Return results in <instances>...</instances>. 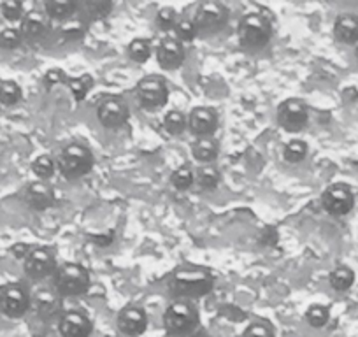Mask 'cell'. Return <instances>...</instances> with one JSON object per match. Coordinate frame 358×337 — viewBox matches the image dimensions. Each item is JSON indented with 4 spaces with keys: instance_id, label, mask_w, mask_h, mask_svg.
I'll use <instances>...</instances> for the list:
<instances>
[{
    "instance_id": "6da1fadb",
    "label": "cell",
    "mask_w": 358,
    "mask_h": 337,
    "mask_svg": "<svg viewBox=\"0 0 358 337\" xmlns=\"http://www.w3.org/2000/svg\"><path fill=\"white\" fill-rule=\"evenodd\" d=\"M215 287V278L202 267L178 269L169 281V292L176 301H194L208 295Z\"/></svg>"
},
{
    "instance_id": "7a4b0ae2",
    "label": "cell",
    "mask_w": 358,
    "mask_h": 337,
    "mask_svg": "<svg viewBox=\"0 0 358 337\" xmlns=\"http://www.w3.org/2000/svg\"><path fill=\"white\" fill-rule=\"evenodd\" d=\"M199 323V311L190 301H174L164 313V329L171 337L192 336Z\"/></svg>"
},
{
    "instance_id": "3957f363",
    "label": "cell",
    "mask_w": 358,
    "mask_h": 337,
    "mask_svg": "<svg viewBox=\"0 0 358 337\" xmlns=\"http://www.w3.org/2000/svg\"><path fill=\"white\" fill-rule=\"evenodd\" d=\"M237 37L246 50H262L273 39V25L262 13H250L241 18Z\"/></svg>"
},
{
    "instance_id": "277c9868",
    "label": "cell",
    "mask_w": 358,
    "mask_h": 337,
    "mask_svg": "<svg viewBox=\"0 0 358 337\" xmlns=\"http://www.w3.org/2000/svg\"><path fill=\"white\" fill-rule=\"evenodd\" d=\"M57 168L67 180H79L94 168V155L85 144L71 143L58 155Z\"/></svg>"
},
{
    "instance_id": "5b68a950",
    "label": "cell",
    "mask_w": 358,
    "mask_h": 337,
    "mask_svg": "<svg viewBox=\"0 0 358 337\" xmlns=\"http://www.w3.org/2000/svg\"><path fill=\"white\" fill-rule=\"evenodd\" d=\"M55 288L60 297H79L90 288V274L81 264L67 262L55 274Z\"/></svg>"
},
{
    "instance_id": "8992f818",
    "label": "cell",
    "mask_w": 358,
    "mask_h": 337,
    "mask_svg": "<svg viewBox=\"0 0 358 337\" xmlns=\"http://www.w3.org/2000/svg\"><path fill=\"white\" fill-rule=\"evenodd\" d=\"M230 20V11L225 4L222 2H202L197 8L194 16V23L197 27V32L201 36H215V34L222 32L227 27Z\"/></svg>"
},
{
    "instance_id": "52a82bcc",
    "label": "cell",
    "mask_w": 358,
    "mask_h": 337,
    "mask_svg": "<svg viewBox=\"0 0 358 337\" xmlns=\"http://www.w3.org/2000/svg\"><path fill=\"white\" fill-rule=\"evenodd\" d=\"M136 95L139 104L148 111L164 108L169 101L167 81L160 76H146L137 83Z\"/></svg>"
},
{
    "instance_id": "ba28073f",
    "label": "cell",
    "mask_w": 358,
    "mask_h": 337,
    "mask_svg": "<svg viewBox=\"0 0 358 337\" xmlns=\"http://www.w3.org/2000/svg\"><path fill=\"white\" fill-rule=\"evenodd\" d=\"M32 297L20 283H8L0 288V313L8 318H22L29 313Z\"/></svg>"
},
{
    "instance_id": "9c48e42d",
    "label": "cell",
    "mask_w": 358,
    "mask_h": 337,
    "mask_svg": "<svg viewBox=\"0 0 358 337\" xmlns=\"http://www.w3.org/2000/svg\"><path fill=\"white\" fill-rule=\"evenodd\" d=\"M308 122L309 109L306 106V102H302L301 99H287L278 108V123L287 132H301V130H304L308 127Z\"/></svg>"
},
{
    "instance_id": "30bf717a",
    "label": "cell",
    "mask_w": 358,
    "mask_h": 337,
    "mask_svg": "<svg viewBox=\"0 0 358 337\" xmlns=\"http://www.w3.org/2000/svg\"><path fill=\"white\" fill-rule=\"evenodd\" d=\"M322 204L329 215L346 216L355 208V194L348 185L336 183L323 192Z\"/></svg>"
},
{
    "instance_id": "8fae6325",
    "label": "cell",
    "mask_w": 358,
    "mask_h": 337,
    "mask_svg": "<svg viewBox=\"0 0 358 337\" xmlns=\"http://www.w3.org/2000/svg\"><path fill=\"white\" fill-rule=\"evenodd\" d=\"M129 106L123 99L111 95V97L102 99L97 108V118L106 129H120L129 122Z\"/></svg>"
},
{
    "instance_id": "7c38bea8",
    "label": "cell",
    "mask_w": 358,
    "mask_h": 337,
    "mask_svg": "<svg viewBox=\"0 0 358 337\" xmlns=\"http://www.w3.org/2000/svg\"><path fill=\"white\" fill-rule=\"evenodd\" d=\"M25 274L32 280H44L57 271V259L50 248H36L25 259Z\"/></svg>"
},
{
    "instance_id": "4fadbf2b",
    "label": "cell",
    "mask_w": 358,
    "mask_h": 337,
    "mask_svg": "<svg viewBox=\"0 0 358 337\" xmlns=\"http://www.w3.org/2000/svg\"><path fill=\"white\" fill-rule=\"evenodd\" d=\"M218 129V113L213 108L199 106L194 108L188 115V130L194 134L197 139L202 137H213V134Z\"/></svg>"
},
{
    "instance_id": "5bb4252c",
    "label": "cell",
    "mask_w": 358,
    "mask_h": 337,
    "mask_svg": "<svg viewBox=\"0 0 358 337\" xmlns=\"http://www.w3.org/2000/svg\"><path fill=\"white\" fill-rule=\"evenodd\" d=\"M187 58V51L181 41L174 39V37H165L160 41L157 48V60L158 65L165 71H174L185 64Z\"/></svg>"
},
{
    "instance_id": "9a60e30c",
    "label": "cell",
    "mask_w": 358,
    "mask_h": 337,
    "mask_svg": "<svg viewBox=\"0 0 358 337\" xmlns=\"http://www.w3.org/2000/svg\"><path fill=\"white\" fill-rule=\"evenodd\" d=\"M58 332L62 337H90L94 332V323L85 313L67 311L58 320Z\"/></svg>"
},
{
    "instance_id": "2e32d148",
    "label": "cell",
    "mask_w": 358,
    "mask_h": 337,
    "mask_svg": "<svg viewBox=\"0 0 358 337\" xmlns=\"http://www.w3.org/2000/svg\"><path fill=\"white\" fill-rule=\"evenodd\" d=\"M116 323H118V329L122 334L129 337H139L148 329V315L143 308L129 306L118 313Z\"/></svg>"
},
{
    "instance_id": "e0dca14e",
    "label": "cell",
    "mask_w": 358,
    "mask_h": 337,
    "mask_svg": "<svg viewBox=\"0 0 358 337\" xmlns=\"http://www.w3.org/2000/svg\"><path fill=\"white\" fill-rule=\"evenodd\" d=\"M32 304L36 306L37 315L43 320H51L60 315L62 311V297L57 292H51L48 288L37 290L32 299Z\"/></svg>"
},
{
    "instance_id": "ac0fdd59",
    "label": "cell",
    "mask_w": 358,
    "mask_h": 337,
    "mask_svg": "<svg viewBox=\"0 0 358 337\" xmlns=\"http://www.w3.org/2000/svg\"><path fill=\"white\" fill-rule=\"evenodd\" d=\"M25 201L34 211H44V209L53 206L55 192L48 183L37 181V183H32L29 188H27Z\"/></svg>"
},
{
    "instance_id": "d6986e66",
    "label": "cell",
    "mask_w": 358,
    "mask_h": 337,
    "mask_svg": "<svg viewBox=\"0 0 358 337\" xmlns=\"http://www.w3.org/2000/svg\"><path fill=\"white\" fill-rule=\"evenodd\" d=\"M334 36L343 44H358V16L341 15L334 23Z\"/></svg>"
},
{
    "instance_id": "ffe728a7",
    "label": "cell",
    "mask_w": 358,
    "mask_h": 337,
    "mask_svg": "<svg viewBox=\"0 0 358 337\" xmlns=\"http://www.w3.org/2000/svg\"><path fill=\"white\" fill-rule=\"evenodd\" d=\"M48 30V23L44 15L37 11H30L23 16L22 27H20V32H22V37L30 41H36L39 37H43Z\"/></svg>"
},
{
    "instance_id": "44dd1931",
    "label": "cell",
    "mask_w": 358,
    "mask_h": 337,
    "mask_svg": "<svg viewBox=\"0 0 358 337\" xmlns=\"http://www.w3.org/2000/svg\"><path fill=\"white\" fill-rule=\"evenodd\" d=\"M218 151L220 146L213 137H202L192 144V155L202 165H209L211 162H215L218 157Z\"/></svg>"
},
{
    "instance_id": "7402d4cb",
    "label": "cell",
    "mask_w": 358,
    "mask_h": 337,
    "mask_svg": "<svg viewBox=\"0 0 358 337\" xmlns=\"http://www.w3.org/2000/svg\"><path fill=\"white\" fill-rule=\"evenodd\" d=\"M79 9V4L76 0H48L44 4V11L50 18L57 20V22H64L69 20L76 11Z\"/></svg>"
},
{
    "instance_id": "603a6c76",
    "label": "cell",
    "mask_w": 358,
    "mask_h": 337,
    "mask_svg": "<svg viewBox=\"0 0 358 337\" xmlns=\"http://www.w3.org/2000/svg\"><path fill=\"white\" fill-rule=\"evenodd\" d=\"M329 283L336 292H348L355 283L353 269H350V267L346 266L336 267V269L330 273Z\"/></svg>"
},
{
    "instance_id": "cb8c5ba5",
    "label": "cell",
    "mask_w": 358,
    "mask_h": 337,
    "mask_svg": "<svg viewBox=\"0 0 358 337\" xmlns=\"http://www.w3.org/2000/svg\"><path fill=\"white\" fill-rule=\"evenodd\" d=\"M220 180H222V176H220L218 168L213 167V165H202L195 174V183L206 192L215 190L220 185Z\"/></svg>"
},
{
    "instance_id": "d4e9b609",
    "label": "cell",
    "mask_w": 358,
    "mask_h": 337,
    "mask_svg": "<svg viewBox=\"0 0 358 337\" xmlns=\"http://www.w3.org/2000/svg\"><path fill=\"white\" fill-rule=\"evenodd\" d=\"M195 174L190 165H181L171 174V185L178 192H187L194 187Z\"/></svg>"
},
{
    "instance_id": "484cf974",
    "label": "cell",
    "mask_w": 358,
    "mask_h": 337,
    "mask_svg": "<svg viewBox=\"0 0 358 337\" xmlns=\"http://www.w3.org/2000/svg\"><path fill=\"white\" fill-rule=\"evenodd\" d=\"M309 153V148L304 141L301 139H292L285 144L283 148V158L288 164H301L306 160Z\"/></svg>"
},
{
    "instance_id": "4316f807",
    "label": "cell",
    "mask_w": 358,
    "mask_h": 337,
    "mask_svg": "<svg viewBox=\"0 0 358 337\" xmlns=\"http://www.w3.org/2000/svg\"><path fill=\"white\" fill-rule=\"evenodd\" d=\"M67 85L71 88L72 95H74L76 101H85L86 95L90 94L92 87H94V78L88 74H83L78 76V78H69L67 79Z\"/></svg>"
},
{
    "instance_id": "83f0119b",
    "label": "cell",
    "mask_w": 358,
    "mask_h": 337,
    "mask_svg": "<svg viewBox=\"0 0 358 337\" xmlns=\"http://www.w3.org/2000/svg\"><path fill=\"white\" fill-rule=\"evenodd\" d=\"M164 127L171 136H181L188 129V118L178 109H172L165 115Z\"/></svg>"
},
{
    "instance_id": "f1b7e54d",
    "label": "cell",
    "mask_w": 358,
    "mask_h": 337,
    "mask_svg": "<svg viewBox=\"0 0 358 337\" xmlns=\"http://www.w3.org/2000/svg\"><path fill=\"white\" fill-rule=\"evenodd\" d=\"M22 88L16 81H2L0 83V104L2 106H16L22 101Z\"/></svg>"
},
{
    "instance_id": "f546056e",
    "label": "cell",
    "mask_w": 358,
    "mask_h": 337,
    "mask_svg": "<svg viewBox=\"0 0 358 337\" xmlns=\"http://www.w3.org/2000/svg\"><path fill=\"white\" fill-rule=\"evenodd\" d=\"M55 171H57V162L50 157V155H41L32 162V173L36 174L39 180L46 181L53 178Z\"/></svg>"
},
{
    "instance_id": "4dcf8cb0",
    "label": "cell",
    "mask_w": 358,
    "mask_h": 337,
    "mask_svg": "<svg viewBox=\"0 0 358 337\" xmlns=\"http://www.w3.org/2000/svg\"><path fill=\"white\" fill-rule=\"evenodd\" d=\"M129 57L136 64H146L151 57V44L148 39L137 37L129 44Z\"/></svg>"
},
{
    "instance_id": "1f68e13d",
    "label": "cell",
    "mask_w": 358,
    "mask_h": 337,
    "mask_svg": "<svg viewBox=\"0 0 358 337\" xmlns=\"http://www.w3.org/2000/svg\"><path fill=\"white\" fill-rule=\"evenodd\" d=\"M306 320L313 329H323L330 320V311L327 306L323 304H313L309 306L306 311Z\"/></svg>"
},
{
    "instance_id": "d6a6232c",
    "label": "cell",
    "mask_w": 358,
    "mask_h": 337,
    "mask_svg": "<svg viewBox=\"0 0 358 337\" xmlns=\"http://www.w3.org/2000/svg\"><path fill=\"white\" fill-rule=\"evenodd\" d=\"M174 30L178 41H181V43H190V41H194L199 36L194 20H181V22L176 23Z\"/></svg>"
},
{
    "instance_id": "836d02e7",
    "label": "cell",
    "mask_w": 358,
    "mask_h": 337,
    "mask_svg": "<svg viewBox=\"0 0 358 337\" xmlns=\"http://www.w3.org/2000/svg\"><path fill=\"white\" fill-rule=\"evenodd\" d=\"M22 32L16 29H4L0 32V50H16L22 44Z\"/></svg>"
},
{
    "instance_id": "e575fe53",
    "label": "cell",
    "mask_w": 358,
    "mask_h": 337,
    "mask_svg": "<svg viewBox=\"0 0 358 337\" xmlns=\"http://www.w3.org/2000/svg\"><path fill=\"white\" fill-rule=\"evenodd\" d=\"M81 9H85L86 15H90L92 18L99 20V18H104V16L109 15L111 11V2H94V0H90V2H85L83 6H79Z\"/></svg>"
},
{
    "instance_id": "d590c367",
    "label": "cell",
    "mask_w": 358,
    "mask_h": 337,
    "mask_svg": "<svg viewBox=\"0 0 358 337\" xmlns=\"http://www.w3.org/2000/svg\"><path fill=\"white\" fill-rule=\"evenodd\" d=\"M2 15L8 22H20L25 16V8H23L22 2L18 0H9V2H4L2 4Z\"/></svg>"
},
{
    "instance_id": "8d00e7d4",
    "label": "cell",
    "mask_w": 358,
    "mask_h": 337,
    "mask_svg": "<svg viewBox=\"0 0 358 337\" xmlns=\"http://www.w3.org/2000/svg\"><path fill=\"white\" fill-rule=\"evenodd\" d=\"M241 337H274V330L267 322H253L244 329Z\"/></svg>"
},
{
    "instance_id": "74e56055",
    "label": "cell",
    "mask_w": 358,
    "mask_h": 337,
    "mask_svg": "<svg viewBox=\"0 0 358 337\" xmlns=\"http://www.w3.org/2000/svg\"><path fill=\"white\" fill-rule=\"evenodd\" d=\"M176 20H178V16H176V11L172 8H162L160 11H158L157 15V27L160 30H164V32H167V30L174 29L176 27Z\"/></svg>"
},
{
    "instance_id": "f35d334b",
    "label": "cell",
    "mask_w": 358,
    "mask_h": 337,
    "mask_svg": "<svg viewBox=\"0 0 358 337\" xmlns=\"http://www.w3.org/2000/svg\"><path fill=\"white\" fill-rule=\"evenodd\" d=\"M278 241H280V234H278V230L274 229V227H265L264 232H262L260 236V244H264V246H276Z\"/></svg>"
},
{
    "instance_id": "ab89813d",
    "label": "cell",
    "mask_w": 358,
    "mask_h": 337,
    "mask_svg": "<svg viewBox=\"0 0 358 337\" xmlns=\"http://www.w3.org/2000/svg\"><path fill=\"white\" fill-rule=\"evenodd\" d=\"M65 79V74L62 69H50V71L44 74V85L46 87H55V85H60Z\"/></svg>"
},
{
    "instance_id": "60d3db41",
    "label": "cell",
    "mask_w": 358,
    "mask_h": 337,
    "mask_svg": "<svg viewBox=\"0 0 358 337\" xmlns=\"http://www.w3.org/2000/svg\"><path fill=\"white\" fill-rule=\"evenodd\" d=\"M90 241L99 248L109 246V244H113V241H115V230H109V232H104V234H97V236H90Z\"/></svg>"
},
{
    "instance_id": "b9f144b4",
    "label": "cell",
    "mask_w": 358,
    "mask_h": 337,
    "mask_svg": "<svg viewBox=\"0 0 358 337\" xmlns=\"http://www.w3.org/2000/svg\"><path fill=\"white\" fill-rule=\"evenodd\" d=\"M30 251H32V250H30L29 244H23V243L15 244V246L11 248V253L16 257V259H20V260H25L27 257H29Z\"/></svg>"
},
{
    "instance_id": "7bdbcfd3",
    "label": "cell",
    "mask_w": 358,
    "mask_h": 337,
    "mask_svg": "<svg viewBox=\"0 0 358 337\" xmlns=\"http://www.w3.org/2000/svg\"><path fill=\"white\" fill-rule=\"evenodd\" d=\"M355 55H357V60H358V44H357V48H355Z\"/></svg>"
}]
</instances>
